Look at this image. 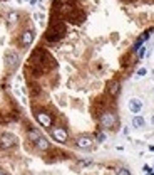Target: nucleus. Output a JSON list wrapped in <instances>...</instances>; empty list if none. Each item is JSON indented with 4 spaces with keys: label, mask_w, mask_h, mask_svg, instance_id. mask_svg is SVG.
I'll return each mask as SVG.
<instances>
[{
    "label": "nucleus",
    "mask_w": 154,
    "mask_h": 175,
    "mask_svg": "<svg viewBox=\"0 0 154 175\" xmlns=\"http://www.w3.org/2000/svg\"><path fill=\"white\" fill-rule=\"evenodd\" d=\"M94 143V138L90 135H80L79 138L75 140V145L79 146V148H90Z\"/></svg>",
    "instance_id": "0eeeda50"
},
{
    "label": "nucleus",
    "mask_w": 154,
    "mask_h": 175,
    "mask_svg": "<svg viewBox=\"0 0 154 175\" xmlns=\"http://www.w3.org/2000/svg\"><path fill=\"white\" fill-rule=\"evenodd\" d=\"M129 109H131V113L137 115L141 109H143V101H141V99H137V98L129 99Z\"/></svg>",
    "instance_id": "9d476101"
},
{
    "label": "nucleus",
    "mask_w": 154,
    "mask_h": 175,
    "mask_svg": "<svg viewBox=\"0 0 154 175\" xmlns=\"http://www.w3.org/2000/svg\"><path fill=\"white\" fill-rule=\"evenodd\" d=\"M17 64H18V54L15 51H7V54H5V66L8 69H15Z\"/></svg>",
    "instance_id": "423d86ee"
},
{
    "label": "nucleus",
    "mask_w": 154,
    "mask_h": 175,
    "mask_svg": "<svg viewBox=\"0 0 154 175\" xmlns=\"http://www.w3.org/2000/svg\"><path fill=\"white\" fill-rule=\"evenodd\" d=\"M133 126L134 128H143L144 126V118L143 116H134L133 118Z\"/></svg>",
    "instance_id": "ddd939ff"
},
{
    "label": "nucleus",
    "mask_w": 154,
    "mask_h": 175,
    "mask_svg": "<svg viewBox=\"0 0 154 175\" xmlns=\"http://www.w3.org/2000/svg\"><path fill=\"white\" fill-rule=\"evenodd\" d=\"M99 125L102 128H106V130H112V128L117 126V115L114 111H104V113H100Z\"/></svg>",
    "instance_id": "f03ea898"
},
{
    "label": "nucleus",
    "mask_w": 154,
    "mask_h": 175,
    "mask_svg": "<svg viewBox=\"0 0 154 175\" xmlns=\"http://www.w3.org/2000/svg\"><path fill=\"white\" fill-rule=\"evenodd\" d=\"M116 173L117 175H131V172L124 167H119V168H116Z\"/></svg>",
    "instance_id": "2eb2a0df"
},
{
    "label": "nucleus",
    "mask_w": 154,
    "mask_h": 175,
    "mask_svg": "<svg viewBox=\"0 0 154 175\" xmlns=\"http://www.w3.org/2000/svg\"><path fill=\"white\" fill-rule=\"evenodd\" d=\"M146 73H147V71L144 69V67H141V69L137 71V74H136V76H137V77H144V76H146Z\"/></svg>",
    "instance_id": "dca6fc26"
},
{
    "label": "nucleus",
    "mask_w": 154,
    "mask_h": 175,
    "mask_svg": "<svg viewBox=\"0 0 154 175\" xmlns=\"http://www.w3.org/2000/svg\"><path fill=\"white\" fill-rule=\"evenodd\" d=\"M104 138H106L104 133H97V140H99V142H104Z\"/></svg>",
    "instance_id": "a211bd4d"
},
{
    "label": "nucleus",
    "mask_w": 154,
    "mask_h": 175,
    "mask_svg": "<svg viewBox=\"0 0 154 175\" xmlns=\"http://www.w3.org/2000/svg\"><path fill=\"white\" fill-rule=\"evenodd\" d=\"M151 123H152V126H154V115H152V118H151Z\"/></svg>",
    "instance_id": "6ab92c4d"
},
{
    "label": "nucleus",
    "mask_w": 154,
    "mask_h": 175,
    "mask_svg": "<svg viewBox=\"0 0 154 175\" xmlns=\"http://www.w3.org/2000/svg\"><path fill=\"white\" fill-rule=\"evenodd\" d=\"M40 136H42V135H40V131H39V130H35V128H32V130L27 131V138H29L32 143H35L37 140L40 138Z\"/></svg>",
    "instance_id": "9b49d317"
},
{
    "label": "nucleus",
    "mask_w": 154,
    "mask_h": 175,
    "mask_svg": "<svg viewBox=\"0 0 154 175\" xmlns=\"http://www.w3.org/2000/svg\"><path fill=\"white\" fill-rule=\"evenodd\" d=\"M34 37H35L34 30H25V32H22V36H20V44H22V47H29L30 44H32Z\"/></svg>",
    "instance_id": "6e6552de"
},
{
    "label": "nucleus",
    "mask_w": 154,
    "mask_h": 175,
    "mask_svg": "<svg viewBox=\"0 0 154 175\" xmlns=\"http://www.w3.org/2000/svg\"><path fill=\"white\" fill-rule=\"evenodd\" d=\"M17 145V138L12 133H2L0 135V148L2 150H10Z\"/></svg>",
    "instance_id": "7ed1b4c3"
},
{
    "label": "nucleus",
    "mask_w": 154,
    "mask_h": 175,
    "mask_svg": "<svg viewBox=\"0 0 154 175\" xmlns=\"http://www.w3.org/2000/svg\"><path fill=\"white\" fill-rule=\"evenodd\" d=\"M17 20H18V12H10V14H8V22L14 24V22H17Z\"/></svg>",
    "instance_id": "4468645a"
},
{
    "label": "nucleus",
    "mask_w": 154,
    "mask_h": 175,
    "mask_svg": "<svg viewBox=\"0 0 154 175\" xmlns=\"http://www.w3.org/2000/svg\"><path fill=\"white\" fill-rule=\"evenodd\" d=\"M144 54H146V47L141 46V47H139V57H144Z\"/></svg>",
    "instance_id": "f3484780"
},
{
    "label": "nucleus",
    "mask_w": 154,
    "mask_h": 175,
    "mask_svg": "<svg viewBox=\"0 0 154 175\" xmlns=\"http://www.w3.org/2000/svg\"><path fill=\"white\" fill-rule=\"evenodd\" d=\"M107 93L112 96V98H116V96L121 93V83H119L117 79H114V81H111V83L107 84Z\"/></svg>",
    "instance_id": "1a4fd4ad"
},
{
    "label": "nucleus",
    "mask_w": 154,
    "mask_h": 175,
    "mask_svg": "<svg viewBox=\"0 0 154 175\" xmlns=\"http://www.w3.org/2000/svg\"><path fill=\"white\" fill-rule=\"evenodd\" d=\"M34 145L37 146L39 150H42V152H45V150H49V142H47V138H44V136H40L39 140H37Z\"/></svg>",
    "instance_id": "f8f14e48"
},
{
    "label": "nucleus",
    "mask_w": 154,
    "mask_h": 175,
    "mask_svg": "<svg viewBox=\"0 0 154 175\" xmlns=\"http://www.w3.org/2000/svg\"><path fill=\"white\" fill-rule=\"evenodd\" d=\"M0 175H7V173H5V172H4V170H0Z\"/></svg>",
    "instance_id": "aec40b11"
},
{
    "label": "nucleus",
    "mask_w": 154,
    "mask_h": 175,
    "mask_svg": "<svg viewBox=\"0 0 154 175\" xmlns=\"http://www.w3.org/2000/svg\"><path fill=\"white\" fill-rule=\"evenodd\" d=\"M35 120L39 121L42 126L45 128H50L52 125H54V120H52V115L47 113V111H37L35 113Z\"/></svg>",
    "instance_id": "20e7f679"
},
{
    "label": "nucleus",
    "mask_w": 154,
    "mask_h": 175,
    "mask_svg": "<svg viewBox=\"0 0 154 175\" xmlns=\"http://www.w3.org/2000/svg\"><path fill=\"white\" fill-rule=\"evenodd\" d=\"M64 34H65V26L62 22L57 20L49 27V30H47V34H45V39L49 40V42H57V40H61L62 37H64Z\"/></svg>",
    "instance_id": "f257e3e1"
},
{
    "label": "nucleus",
    "mask_w": 154,
    "mask_h": 175,
    "mask_svg": "<svg viewBox=\"0 0 154 175\" xmlns=\"http://www.w3.org/2000/svg\"><path fill=\"white\" fill-rule=\"evenodd\" d=\"M52 136H54V140H55V142H59V143H67V140H69L67 130L62 128V126L54 128V130H52Z\"/></svg>",
    "instance_id": "39448f33"
}]
</instances>
